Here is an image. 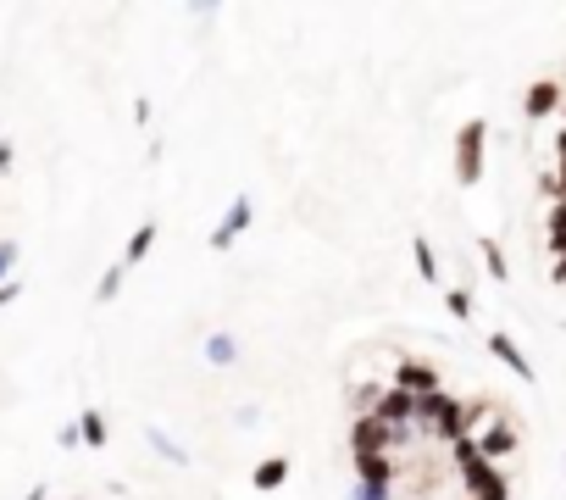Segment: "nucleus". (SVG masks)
<instances>
[{
  "label": "nucleus",
  "mask_w": 566,
  "mask_h": 500,
  "mask_svg": "<svg viewBox=\"0 0 566 500\" xmlns=\"http://www.w3.org/2000/svg\"><path fill=\"white\" fill-rule=\"evenodd\" d=\"M478 156H483V123H466L461 128V145H455V167H461L466 184L478 178Z\"/></svg>",
  "instance_id": "f257e3e1"
},
{
  "label": "nucleus",
  "mask_w": 566,
  "mask_h": 500,
  "mask_svg": "<svg viewBox=\"0 0 566 500\" xmlns=\"http://www.w3.org/2000/svg\"><path fill=\"white\" fill-rule=\"evenodd\" d=\"M378 445H394V423H383V417H361V423H355V456H373Z\"/></svg>",
  "instance_id": "f03ea898"
},
{
  "label": "nucleus",
  "mask_w": 566,
  "mask_h": 500,
  "mask_svg": "<svg viewBox=\"0 0 566 500\" xmlns=\"http://www.w3.org/2000/svg\"><path fill=\"white\" fill-rule=\"evenodd\" d=\"M555 100H561V89L544 78V84H533L527 89V117H544V112H555Z\"/></svg>",
  "instance_id": "7ed1b4c3"
},
{
  "label": "nucleus",
  "mask_w": 566,
  "mask_h": 500,
  "mask_svg": "<svg viewBox=\"0 0 566 500\" xmlns=\"http://www.w3.org/2000/svg\"><path fill=\"white\" fill-rule=\"evenodd\" d=\"M400 389H422V400H427V395H439V389H433V373H427V367H417V361L400 367Z\"/></svg>",
  "instance_id": "20e7f679"
},
{
  "label": "nucleus",
  "mask_w": 566,
  "mask_h": 500,
  "mask_svg": "<svg viewBox=\"0 0 566 500\" xmlns=\"http://www.w3.org/2000/svg\"><path fill=\"white\" fill-rule=\"evenodd\" d=\"M506 450H517V433L511 428H494L489 440H483V456H506Z\"/></svg>",
  "instance_id": "39448f33"
},
{
  "label": "nucleus",
  "mask_w": 566,
  "mask_h": 500,
  "mask_svg": "<svg viewBox=\"0 0 566 500\" xmlns=\"http://www.w3.org/2000/svg\"><path fill=\"white\" fill-rule=\"evenodd\" d=\"M150 240H156V223H145L139 233H133V245H128V256H122V267H133V261H139V256L150 250Z\"/></svg>",
  "instance_id": "423d86ee"
},
{
  "label": "nucleus",
  "mask_w": 566,
  "mask_h": 500,
  "mask_svg": "<svg viewBox=\"0 0 566 500\" xmlns=\"http://www.w3.org/2000/svg\"><path fill=\"white\" fill-rule=\"evenodd\" d=\"M84 445H106V417L100 412H84Z\"/></svg>",
  "instance_id": "0eeeda50"
},
{
  "label": "nucleus",
  "mask_w": 566,
  "mask_h": 500,
  "mask_svg": "<svg viewBox=\"0 0 566 500\" xmlns=\"http://www.w3.org/2000/svg\"><path fill=\"white\" fill-rule=\"evenodd\" d=\"M283 473H289V461L278 456V461H266V467H256V484H261V489H273V484H278Z\"/></svg>",
  "instance_id": "6e6552de"
},
{
  "label": "nucleus",
  "mask_w": 566,
  "mask_h": 500,
  "mask_svg": "<svg viewBox=\"0 0 566 500\" xmlns=\"http://www.w3.org/2000/svg\"><path fill=\"white\" fill-rule=\"evenodd\" d=\"M489 345H494V356H499V361H511V367H517V373H527V361H522V356L511 350V340H506V333H494V340H489Z\"/></svg>",
  "instance_id": "1a4fd4ad"
},
{
  "label": "nucleus",
  "mask_w": 566,
  "mask_h": 500,
  "mask_svg": "<svg viewBox=\"0 0 566 500\" xmlns=\"http://www.w3.org/2000/svg\"><path fill=\"white\" fill-rule=\"evenodd\" d=\"M12 261H17V245L12 240H0V284H12L6 273H12Z\"/></svg>",
  "instance_id": "9d476101"
},
{
  "label": "nucleus",
  "mask_w": 566,
  "mask_h": 500,
  "mask_svg": "<svg viewBox=\"0 0 566 500\" xmlns=\"http://www.w3.org/2000/svg\"><path fill=\"white\" fill-rule=\"evenodd\" d=\"M417 261H422V278H433L439 267H433V250H427V240H417Z\"/></svg>",
  "instance_id": "9b49d317"
},
{
  "label": "nucleus",
  "mask_w": 566,
  "mask_h": 500,
  "mask_svg": "<svg viewBox=\"0 0 566 500\" xmlns=\"http://www.w3.org/2000/svg\"><path fill=\"white\" fill-rule=\"evenodd\" d=\"M17 289H22V284H17V278H12V284H0V306H6V300H12V295H17Z\"/></svg>",
  "instance_id": "f8f14e48"
},
{
  "label": "nucleus",
  "mask_w": 566,
  "mask_h": 500,
  "mask_svg": "<svg viewBox=\"0 0 566 500\" xmlns=\"http://www.w3.org/2000/svg\"><path fill=\"white\" fill-rule=\"evenodd\" d=\"M28 500H45V495H28Z\"/></svg>",
  "instance_id": "ddd939ff"
}]
</instances>
